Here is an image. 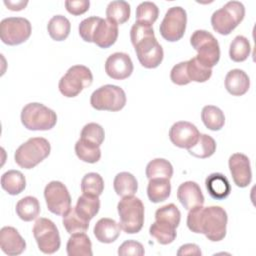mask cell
I'll return each mask as SVG.
<instances>
[{
  "label": "cell",
  "instance_id": "46",
  "mask_svg": "<svg viewBox=\"0 0 256 256\" xmlns=\"http://www.w3.org/2000/svg\"><path fill=\"white\" fill-rule=\"evenodd\" d=\"M90 6L89 0H67L65 1V7L66 10L75 16L84 14L86 11H88Z\"/></svg>",
  "mask_w": 256,
  "mask_h": 256
},
{
  "label": "cell",
  "instance_id": "30",
  "mask_svg": "<svg viewBox=\"0 0 256 256\" xmlns=\"http://www.w3.org/2000/svg\"><path fill=\"white\" fill-rule=\"evenodd\" d=\"M47 30L53 40L63 41L69 36L71 24L65 16L55 15L49 20L47 24Z\"/></svg>",
  "mask_w": 256,
  "mask_h": 256
},
{
  "label": "cell",
  "instance_id": "42",
  "mask_svg": "<svg viewBox=\"0 0 256 256\" xmlns=\"http://www.w3.org/2000/svg\"><path fill=\"white\" fill-rule=\"evenodd\" d=\"M75 153L80 160L91 164L98 162L101 158L100 147L85 144L80 139L75 144Z\"/></svg>",
  "mask_w": 256,
  "mask_h": 256
},
{
  "label": "cell",
  "instance_id": "10",
  "mask_svg": "<svg viewBox=\"0 0 256 256\" xmlns=\"http://www.w3.org/2000/svg\"><path fill=\"white\" fill-rule=\"evenodd\" d=\"M32 232L41 252L53 254L59 250L61 245L60 235L53 221L43 217L37 219Z\"/></svg>",
  "mask_w": 256,
  "mask_h": 256
},
{
  "label": "cell",
  "instance_id": "16",
  "mask_svg": "<svg viewBox=\"0 0 256 256\" xmlns=\"http://www.w3.org/2000/svg\"><path fill=\"white\" fill-rule=\"evenodd\" d=\"M229 170L234 183L240 187H247L252 180V171L248 156L243 153H234L228 160Z\"/></svg>",
  "mask_w": 256,
  "mask_h": 256
},
{
  "label": "cell",
  "instance_id": "29",
  "mask_svg": "<svg viewBox=\"0 0 256 256\" xmlns=\"http://www.w3.org/2000/svg\"><path fill=\"white\" fill-rule=\"evenodd\" d=\"M201 119L206 128L219 131L225 124V116L222 110L214 105H206L201 111Z\"/></svg>",
  "mask_w": 256,
  "mask_h": 256
},
{
  "label": "cell",
  "instance_id": "35",
  "mask_svg": "<svg viewBox=\"0 0 256 256\" xmlns=\"http://www.w3.org/2000/svg\"><path fill=\"white\" fill-rule=\"evenodd\" d=\"M149 233L152 237H154L158 243L162 245H167L172 243L177 236L176 228L173 226L155 221L149 228Z\"/></svg>",
  "mask_w": 256,
  "mask_h": 256
},
{
  "label": "cell",
  "instance_id": "12",
  "mask_svg": "<svg viewBox=\"0 0 256 256\" xmlns=\"http://www.w3.org/2000/svg\"><path fill=\"white\" fill-rule=\"evenodd\" d=\"M187 24V13L184 8L174 6L167 10L160 24L159 31L161 36L169 41L176 42L180 40L185 33Z\"/></svg>",
  "mask_w": 256,
  "mask_h": 256
},
{
  "label": "cell",
  "instance_id": "7",
  "mask_svg": "<svg viewBox=\"0 0 256 256\" xmlns=\"http://www.w3.org/2000/svg\"><path fill=\"white\" fill-rule=\"evenodd\" d=\"M245 7L239 1H229L211 16V25L217 33L229 35L244 19Z\"/></svg>",
  "mask_w": 256,
  "mask_h": 256
},
{
  "label": "cell",
  "instance_id": "22",
  "mask_svg": "<svg viewBox=\"0 0 256 256\" xmlns=\"http://www.w3.org/2000/svg\"><path fill=\"white\" fill-rule=\"evenodd\" d=\"M205 186L208 194L215 200H223L227 198L231 192V185L227 177L217 172L207 176Z\"/></svg>",
  "mask_w": 256,
  "mask_h": 256
},
{
  "label": "cell",
  "instance_id": "43",
  "mask_svg": "<svg viewBox=\"0 0 256 256\" xmlns=\"http://www.w3.org/2000/svg\"><path fill=\"white\" fill-rule=\"evenodd\" d=\"M170 79L176 85H187L191 81L187 74V61H182L173 66L170 72Z\"/></svg>",
  "mask_w": 256,
  "mask_h": 256
},
{
  "label": "cell",
  "instance_id": "25",
  "mask_svg": "<svg viewBox=\"0 0 256 256\" xmlns=\"http://www.w3.org/2000/svg\"><path fill=\"white\" fill-rule=\"evenodd\" d=\"M113 187L116 194L122 198L134 196L138 190V182L133 174L129 172H120L114 178Z\"/></svg>",
  "mask_w": 256,
  "mask_h": 256
},
{
  "label": "cell",
  "instance_id": "24",
  "mask_svg": "<svg viewBox=\"0 0 256 256\" xmlns=\"http://www.w3.org/2000/svg\"><path fill=\"white\" fill-rule=\"evenodd\" d=\"M171 193L170 179L152 178L149 179L147 186V195L151 202L160 203L165 201Z\"/></svg>",
  "mask_w": 256,
  "mask_h": 256
},
{
  "label": "cell",
  "instance_id": "14",
  "mask_svg": "<svg viewBox=\"0 0 256 256\" xmlns=\"http://www.w3.org/2000/svg\"><path fill=\"white\" fill-rule=\"evenodd\" d=\"M199 136L198 128L188 121H178L169 130L170 141L175 146L187 150L196 144Z\"/></svg>",
  "mask_w": 256,
  "mask_h": 256
},
{
  "label": "cell",
  "instance_id": "8",
  "mask_svg": "<svg viewBox=\"0 0 256 256\" xmlns=\"http://www.w3.org/2000/svg\"><path fill=\"white\" fill-rule=\"evenodd\" d=\"M93 82L91 70L84 65H74L61 77L58 83L60 93L68 98L76 97Z\"/></svg>",
  "mask_w": 256,
  "mask_h": 256
},
{
  "label": "cell",
  "instance_id": "47",
  "mask_svg": "<svg viewBox=\"0 0 256 256\" xmlns=\"http://www.w3.org/2000/svg\"><path fill=\"white\" fill-rule=\"evenodd\" d=\"M201 254H202V252H201L199 246L196 245V244H193V243L184 244L177 251L178 256H181V255H201Z\"/></svg>",
  "mask_w": 256,
  "mask_h": 256
},
{
  "label": "cell",
  "instance_id": "34",
  "mask_svg": "<svg viewBox=\"0 0 256 256\" xmlns=\"http://www.w3.org/2000/svg\"><path fill=\"white\" fill-rule=\"evenodd\" d=\"M216 151L215 140L207 134H200L196 144L188 149L189 154L197 158H208L212 156Z\"/></svg>",
  "mask_w": 256,
  "mask_h": 256
},
{
  "label": "cell",
  "instance_id": "38",
  "mask_svg": "<svg viewBox=\"0 0 256 256\" xmlns=\"http://www.w3.org/2000/svg\"><path fill=\"white\" fill-rule=\"evenodd\" d=\"M62 223L69 234L86 232L89 227V222L78 215L75 207H71L69 211L63 216Z\"/></svg>",
  "mask_w": 256,
  "mask_h": 256
},
{
  "label": "cell",
  "instance_id": "20",
  "mask_svg": "<svg viewBox=\"0 0 256 256\" xmlns=\"http://www.w3.org/2000/svg\"><path fill=\"white\" fill-rule=\"evenodd\" d=\"M250 87V79L245 71L232 69L225 76V88L233 96L244 95Z\"/></svg>",
  "mask_w": 256,
  "mask_h": 256
},
{
  "label": "cell",
  "instance_id": "37",
  "mask_svg": "<svg viewBox=\"0 0 256 256\" xmlns=\"http://www.w3.org/2000/svg\"><path fill=\"white\" fill-rule=\"evenodd\" d=\"M104 190V180L100 174L90 172L84 175L81 180V191L83 194L100 196Z\"/></svg>",
  "mask_w": 256,
  "mask_h": 256
},
{
  "label": "cell",
  "instance_id": "39",
  "mask_svg": "<svg viewBox=\"0 0 256 256\" xmlns=\"http://www.w3.org/2000/svg\"><path fill=\"white\" fill-rule=\"evenodd\" d=\"M181 220V212L178 207L173 204H167L160 208H158L155 212V221L162 222L177 228L180 224Z\"/></svg>",
  "mask_w": 256,
  "mask_h": 256
},
{
  "label": "cell",
  "instance_id": "36",
  "mask_svg": "<svg viewBox=\"0 0 256 256\" xmlns=\"http://www.w3.org/2000/svg\"><path fill=\"white\" fill-rule=\"evenodd\" d=\"M251 46L249 40L242 35L236 36L229 47L230 59L234 62H243L250 55Z\"/></svg>",
  "mask_w": 256,
  "mask_h": 256
},
{
  "label": "cell",
  "instance_id": "32",
  "mask_svg": "<svg viewBox=\"0 0 256 256\" xmlns=\"http://www.w3.org/2000/svg\"><path fill=\"white\" fill-rule=\"evenodd\" d=\"M146 177L152 178H166L170 179L173 176L172 164L164 158H156L151 160L146 166Z\"/></svg>",
  "mask_w": 256,
  "mask_h": 256
},
{
  "label": "cell",
  "instance_id": "23",
  "mask_svg": "<svg viewBox=\"0 0 256 256\" xmlns=\"http://www.w3.org/2000/svg\"><path fill=\"white\" fill-rule=\"evenodd\" d=\"M66 251L68 256H92V243L85 232L71 234L67 241Z\"/></svg>",
  "mask_w": 256,
  "mask_h": 256
},
{
  "label": "cell",
  "instance_id": "19",
  "mask_svg": "<svg viewBox=\"0 0 256 256\" xmlns=\"http://www.w3.org/2000/svg\"><path fill=\"white\" fill-rule=\"evenodd\" d=\"M177 198L181 205L190 210L196 206H202L205 202L200 186L194 181H186L177 189Z\"/></svg>",
  "mask_w": 256,
  "mask_h": 256
},
{
  "label": "cell",
  "instance_id": "48",
  "mask_svg": "<svg viewBox=\"0 0 256 256\" xmlns=\"http://www.w3.org/2000/svg\"><path fill=\"white\" fill-rule=\"evenodd\" d=\"M4 4L5 6L12 10V11H20V10H23L27 4H28V1L25 0V1H12V0H4Z\"/></svg>",
  "mask_w": 256,
  "mask_h": 256
},
{
  "label": "cell",
  "instance_id": "6",
  "mask_svg": "<svg viewBox=\"0 0 256 256\" xmlns=\"http://www.w3.org/2000/svg\"><path fill=\"white\" fill-rule=\"evenodd\" d=\"M191 46L197 51V60L205 67H214L220 59V46L217 39L206 30H196L190 37Z\"/></svg>",
  "mask_w": 256,
  "mask_h": 256
},
{
  "label": "cell",
  "instance_id": "40",
  "mask_svg": "<svg viewBox=\"0 0 256 256\" xmlns=\"http://www.w3.org/2000/svg\"><path fill=\"white\" fill-rule=\"evenodd\" d=\"M159 9L157 5L150 1L141 2L136 8V22L152 26L158 19Z\"/></svg>",
  "mask_w": 256,
  "mask_h": 256
},
{
  "label": "cell",
  "instance_id": "31",
  "mask_svg": "<svg viewBox=\"0 0 256 256\" xmlns=\"http://www.w3.org/2000/svg\"><path fill=\"white\" fill-rule=\"evenodd\" d=\"M131 13L130 4L123 0L111 1L106 8L107 19L118 24H123L128 21Z\"/></svg>",
  "mask_w": 256,
  "mask_h": 256
},
{
  "label": "cell",
  "instance_id": "26",
  "mask_svg": "<svg viewBox=\"0 0 256 256\" xmlns=\"http://www.w3.org/2000/svg\"><path fill=\"white\" fill-rule=\"evenodd\" d=\"M1 186L10 195H18L26 187L25 176L18 170H8L1 176Z\"/></svg>",
  "mask_w": 256,
  "mask_h": 256
},
{
  "label": "cell",
  "instance_id": "9",
  "mask_svg": "<svg viewBox=\"0 0 256 256\" xmlns=\"http://www.w3.org/2000/svg\"><path fill=\"white\" fill-rule=\"evenodd\" d=\"M90 104L99 111H120L126 104V94L121 87L106 84L93 91Z\"/></svg>",
  "mask_w": 256,
  "mask_h": 256
},
{
  "label": "cell",
  "instance_id": "27",
  "mask_svg": "<svg viewBox=\"0 0 256 256\" xmlns=\"http://www.w3.org/2000/svg\"><path fill=\"white\" fill-rule=\"evenodd\" d=\"M100 209V199L98 196L82 194L78 199L75 210L80 217L86 221H90L96 216Z\"/></svg>",
  "mask_w": 256,
  "mask_h": 256
},
{
  "label": "cell",
  "instance_id": "44",
  "mask_svg": "<svg viewBox=\"0 0 256 256\" xmlns=\"http://www.w3.org/2000/svg\"><path fill=\"white\" fill-rule=\"evenodd\" d=\"M145 254L143 245L135 240H127L123 242L118 248V255L120 256H142Z\"/></svg>",
  "mask_w": 256,
  "mask_h": 256
},
{
  "label": "cell",
  "instance_id": "5",
  "mask_svg": "<svg viewBox=\"0 0 256 256\" xmlns=\"http://www.w3.org/2000/svg\"><path fill=\"white\" fill-rule=\"evenodd\" d=\"M21 122L28 130L46 131L56 125L57 115L47 106L38 102H32L23 107L21 111Z\"/></svg>",
  "mask_w": 256,
  "mask_h": 256
},
{
  "label": "cell",
  "instance_id": "28",
  "mask_svg": "<svg viewBox=\"0 0 256 256\" xmlns=\"http://www.w3.org/2000/svg\"><path fill=\"white\" fill-rule=\"evenodd\" d=\"M15 210L21 220L29 222L39 216L40 203L36 197L26 196L17 202Z\"/></svg>",
  "mask_w": 256,
  "mask_h": 256
},
{
  "label": "cell",
  "instance_id": "17",
  "mask_svg": "<svg viewBox=\"0 0 256 256\" xmlns=\"http://www.w3.org/2000/svg\"><path fill=\"white\" fill-rule=\"evenodd\" d=\"M118 25L108 19H98L92 36L91 41L100 48H109L118 38Z\"/></svg>",
  "mask_w": 256,
  "mask_h": 256
},
{
  "label": "cell",
  "instance_id": "13",
  "mask_svg": "<svg viewBox=\"0 0 256 256\" xmlns=\"http://www.w3.org/2000/svg\"><path fill=\"white\" fill-rule=\"evenodd\" d=\"M44 197L48 210L53 214L64 216L71 208V196L69 191L60 181L49 182L45 186Z\"/></svg>",
  "mask_w": 256,
  "mask_h": 256
},
{
  "label": "cell",
  "instance_id": "1",
  "mask_svg": "<svg viewBox=\"0 0 256 256\" xmlns=\"http://www.w3.org/2000/svg\"><path fill=\"white\" fill-rule=\"evenodd\" d=\"M228 216L220 206H196L189 210L187 227L194 233L204 234L212 242H218L226 236Z\"/></svg>",
  "mask_w": 256,
  "mask_h": 256
},
{
  "label": "cell",
  "instance_id": "45",
  "mask_svg": "<svg viewBox=\"0 0 256 256\" xmlns=\"http://www.w3.org/2000/svg\"><path fill=\"white\" fill-rule=\"evenodd\" d=\"M98 19H99V17H97V16H91V17H88L80 22L79 27H78L79 35L85 42H92L91 36H92L94 27H95Z\"/></svg>",
  "mask_w": 256,
  "mask_h": 256
},
{
  "label": "cell",
  "instance_id": "2",
  "mask_svg": "<svg viewBox=\"0 0 256 256\" xmlns=\"http://www.w3.org/2000/svg\"><path fill=\"white\" fill-rule=\"evenodd\" d=\"M130 39L143 67L153 69L161 64L164 52L155 37L152 26L135 22L130 30Z\"/></svg>",
  "mask_w": 256,
  "mask_h": 256
},
{
  "label": "cell",
  "instance_id": "3",
  "mask_svg": "<svg viewBox=\"0 0 256 256\" xmlns=\"http://www.w3.org/2000/svg\"><path fill=\"white\" fill-rule=\"evenodd\" d=\"M51 151L49 141L43 137H33L21 144L15 151L14 160L23 169H32L47 158Z\"/></svg>",
  "mask_w": 256,
  "mask_h": 256
},
{
  "label": "cell",
  "instance_id": "41",
  "mask_svg": "<svg viewBox=\"0 0 256 256\" xmlns=\"http://www.w3.org/2000/svg\"><path fill=\"white\" fill-rule=\"evenodd\" d=\"M187 74L190 81L203 83L211 77L212 69L203 66L196 57H193L187 61Z\"/></svg>",
  "mask_w": 256,
  "mask_h": 256
},
{
  "label": "cell",
  "instance_id": "21",
  "mask_svg": "<svg viewBox=\"0 0 256 256\" xmlns=\"http://www.w3.org/2000/svg\"><path fill=\"white\" fill-rule=\"evenodd\" d=\"M120 230V225L114 219L101 218L96 222L93 233L99 242L109 244L117 240Z\"/></svg>",
  "mask_w": 256,
  "mask_h": 256
},
{
  "label": "cell",
  "instance_id": "11",
  "mask_svg": "<svg viewBox=\"0 0 256 256\" xmlns=\"http://www.w3.org/2000/svg\"><path fill=\"white\" fill-rule=\"evenodd\" d=\"M32 32L31 23L23 17H8L0 23V38L3 43L15 46L30 37Z\"/></svg>",
  "mask_w": 256,
  "mask_h": 256
},
{
  "label": "cell",
  "instance_id": "15",
  "mask_svg": "<svg viewBox=\"0 0 256 256\" xmlns=\"http://www.w3.org/2000/svg\"><path fill=\"white\" fill-rule=\"evenodd\" d=\"M134 66L130 56L124 52L111 54L105 62L106 74L115 80H124L133 72Z\"/></svg>",
  "mask_w": 256,
  "mask_h": 256
},
{
  "label": "cell",
  "instance_id": "4",
  "mask_svg": "<svg viewBox=\"0 0 256 256\" xmlns=\"http://www.w3.org/2000/svg\"><path fill=\"white\" fill-rule=\"evenodd\" d=\"M119 225L127 234L138 233L144 224V205L135 196L123 197L117 205Z\"/></svg>",
  "mask_w": 256,
  "mask_h": 256
},
{
  "label": "cell",
  "instance_id": "33",
  "mask_svg": "<svg viewBox=\"0 0 256 256\" xmlns=\"http://www.w3.org/2000/svg\"><path fill=\"white\" fill-rule=\"evenodd\" d=\"M104 138H105L104 129L98 123H94V122L88 123L81 130L80 140L85 144H88L94 147H100L104 141Z\"/></svg>",
  "mask_w": 256,
  "mask_h": 256
},
{
  "label": "cell",
  "instance_id": "18",
  "mask_svg": "<svg viewBox=\"0 0 256 256\" xmlns=\"http://www.w3.org/2000/svg\"><path fill=\"white\" fill-rule=\"evenodd\" d=\"M0 247L5 254L15 256L26 249V242L14 227L5 226L0 230Z\"/></svg>",
  "mask_w": 256,
  "mask_h": 256
}]
</instances>
